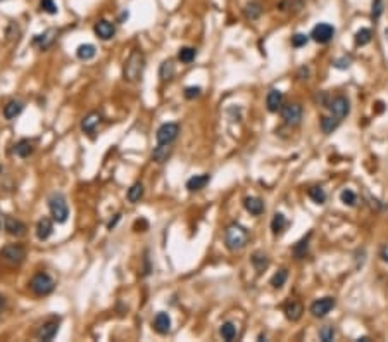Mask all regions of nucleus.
Segmentation results:
<instances>
[{
	"label": "nucleus",
	"instance_id": "1",
	"mask_svg": "<svg viewBox=\"0 0 388 342\" xmlns=\"http://www.w3.org/2000/svg\"><path fill=\"white\" fill-rule=\"evenodd\" d=\"M143 71H145V56H143L142 50L135 49L132 50V54L128 56V59L124 61L123 66V76L128 82H140Z\"/></svg>",
	"mask_w": 388,
	"mask_h": 342
},
{
	"label": "nucleus",
	"instance_id": "2",
	"mask_svg": "<svg viewBox=\"0 0 388 342\" xmlns=\"http://www.w3.org/2000/svg\"><path fill=\"white\" fill-rule=\"evenodd\" d=\"M248 239H250V235H248L247 228H243L242 225H238V223H231V225L226 228L225 244L230 251L233 252L242 251L243 247H247Z\"/></svg>",
	"mask_w": 388,
	"mask_h": 342
},
{
	"label": "nucleus",
	"instance_id": "3",
	"mask_svg": "<svg viewBox=\"0 0 388 342\" xmlns=\"http://www.w3.org/2000/svg\"><path fill=\"white\" fill-rule=\"evenodd\" d=\"M49 209L52 214L54 221L57 223H66L67 216H69V209H67L66 197L62 194H52L49 199Z\"/></svg>",
	"mask_w": 388,
	"mask_h": 342
},
{
	"label": "nucleus",
	"instance_id": "4",
	"mask_svg": "<svg viewBox=\"0 0 388 342\" xmlns=\"http://www.w3.org/2000/svg\"><path fill=\"white\" fill-rule=\"evenodd\" d=\"M26 257V249L21 244H9L0 251V259L9 266H19Z\"/></svg>",
	"mask_w": 388,
	"mask_h": 342
},
{
	"label": "nucleus",
	"instance_id": "5",
	"mask_svg": "<svg viewBox=\"0 0 388 342\" xmlns=\"http://www.w3.org/2000/svg\"><path fill=\"white\" fill-rule=\"evenodd\" d=\"M29 289L36 295H49L56 289V282H54V278L49 273H36L31 278V282H29Z\"/></svg>",
	"mask_w": 388,
	"mask_h": 342
},
{
	"label": "nucleus",
	"instance_id": "6",
	"mask_svg": "<svg viewBox=\"0 0 388 342\" xmlns=\"http://www.w3.org/2000/svg\"><path fill=\"white\" fill-rule=\"evenodd\" d=\"M280 112H281L283 121L288 126H298L300 125V121H302V105L300 104H297V102L285 104V105H281Z\"/></svg>",
	"mask_w": 388,
	"mask_h": 342
},
{
	"label": "nucleus",
	"instance_id": "7",
	"mask_svg": "<svg viewBox=\"0 0 388 342\" xmlns=\"http://www.w3.org/2000/svg\"><path fill=\"white\" fill-rule=\"evenodd\" d=\"M326 107L330 109L331 116H335L336 120H340V121L351 114V102H349V99L343 95H338V97H335V99H331Z\"/></svg>",
	"mask_w": 388,
	"mask_h": 342
},
{
	"label": "nucleus",
	"instance_id": "8",
	"mask_svg": "<svg viewBox=\"0 0 388 342\" xmlns=\"http://www.w3.org/2000/svg\"><path fill=\"white\" fill-rule=\"evenodd\" d=\"M309 36L313 38L314 42H318V44H323V45L330 44L333 40V36H335V28L328 23H319L313 28V31H311Z\"/></svg>",
	"mask_w": 388,
	"mask_h": 342
},
{
	"label": "nucleus",
	"instance_id": "9",
	"mask_svg": "<svg viewBox=\"0 0 388 342\" xmlns=\"http://www.w3.org/2000/svg\"><path fill=\"white\" fill-rule=\"evenodd\" d=\"M178 133H180V126L176 123H164L159 126L155 138H157V143H173L178 138Z\"/></svg>",
	"mask_w": 388,
	"mask_h": 342
},
{
	"label": "nucleus",
	"instance_id": "10",
	"mask_svg": "<svg viewBox=\"0 0 388 342\" xmlns=\"http://www.w3.org/2000/svg\"><path fill=\"white\" fill-rule=\"evenodd\" d=\"M335 297H323V299H318V301H314L313 304H311V315L314 316V318H324L330 311L335 308Z\"/></svg>",
	"mask_w": 388,
	"mask_h": 342
},
{
	"label": "nucleus",
	"instance_id": "11",
	"mask_svg": "<svg viewBox=\"0 0 388 342\" xmlns=\"http://www.w3.org/2000/svg\"><path fill=\"white\" fill-rule=\"evenodd\" d=\"M4 228H6V232L9 235H12V237H21V235L26 234V225H24L21 219H16L12 216H6V219H4Z\"/></svg>",
	"mask_w": 388,
	"mask_h": 342
},
{
	"label": "nucleus",
	"instance_id": "12",
	"mask_svg": "<svg viewBox=\"0 0 388 342\" xmlns=\"http://www.w3.org/2000/svg\"><path fill=\"white\" fill-rule=\"evenodd\" d=\"M94 29H95V35L99 36L100 40H111V38L116 35V26L105 19L97 21Z\"/></svg>",
	"mask_w": 388,
	"mask_h": 342
},
{
	"label": "nucleus",
	"instance_id": "13",
	"mask_svg": "<svg viewBox=\"0 0 388 342\" xmlns=\"http://www.w3.org/2000/svg\"><path fill=\"white\" fill-rule=\"evenodd\" d=\"M283 105V92L281 90H273L268 92V97H266V107H268L269 112H278Z\"/></svg>",
	"mask_w": 388,
	"mask_h": 342
},
{
	"label": "nucleus",
	"instance_id": "14",
	"mask_svg": "<svg viewBox=\"0 0 388 342\" xmlns=\"http://www.w3.org/2000/svg\"><path fill=\"white\" fill-rule=\"evenodd\" d=\"M57 332H59V323L54 322V320H50V322L44 323L40 328H38L36 337L40 340H52L54 337L57 335Z\"/></svg>",
	"mask_w": 388,
	"mask_h": 342
},
{
	"label": "nucleus",
	"instance_id": "15",
	"mask_svg": "<svg viewBox=\"0 0 388 342\" xmlns=\"http://www.w3.org/2000/svg\"><path fill=\"white\" fill-rule=\"evenodd\" d=\"M304 313V308L302 304L297 301V299H292V301L286 302L285 306V316L290 320V322H298L300 320V316Z\"/></svg>",
	"mask_w": 388,
	"mask_h": 342
},
{
	"label": "nucleus",
	"instance_id": "16",
	"mask_svg": "<svg viewBox=\"0 0 388 342\" xmlns=\"http://www.w3.org/2000/svg\"><path fill=\"white\" fill-rule=\"evenodd\" d=\"M154 330L157 333H161V335H166L167 332L171 330V318L167 313H157L154 318Z\"/></svg>",
	"mask_w": 388,
	"mask_h": 342
},
{
	"label": "nucleus",
	"instance_id": "17",
	"mask_svg": "<svg viewBox=\"0 0 388 342\" xmlns=\"http://www.w3.org/2000/svg\"><path fill=\"white\" fill-rule=\"evenodd\" d=\"M54 234V223L50 218H41L36 223V237L38 240H47Z\"/></svg>",
	"mask_w": 388,
	"mask_h": 342
},
{
	"label": "nucleus",
	"instance_id": "18",
	"mask_svg": "<svg viewBox=\"0 0 388 342\" xmlns=\"http://www.w3.org/2000/svg\"><path fill=\"white\" fill-rule=\"evenodd\" d=\"M23 109H24V104L21 102V100H9L6 105H4V118L6 120H16V118L19 116L21 112H23Z\"/></svg>",
	"mask_w": 388,
	"mask_h": 342
},
{
	"label": "nucleus",
	"instance_id": "19",
	"mask_svg": "<svg viewBox=\"0 0 388 342\" xmlns=\"http://www.w3.org/2000/svg\"><path fill=\"white\" fill-rule=\"evenodd\" d=\"M173 152V147L171 143H157V147L152 152V161L155 163H166L169 159Z\"/></svg>",
	"mask_w": 388,
	"mask_h": 342
},
{
	"label": "nucleus",
	"instance_id": "20",
	"mask_svg": "<svg viewBox=\"0 0 388 342\" xmlns=\"http://www.w3.org/2000/svg\"><path fill=\"white\" fill-rule=\"evenodd\" d=\"M209 181H210L209 173H204V175H195L187 181V188L190 190V192H199V190L205 188V185H207Z\"/></svg>",
	"mask_w": 388,
	"mask_h": 342
},
{
	"label": "nucleus",
	"instance_id": "21",
	"mask_svg": "<svg viewBox=\"0 0 388 342\" xmlns=\"http://www.w3.org/2000/svg\"><path fill=\"white\" fill-rule=\"evenodd\" d=\"M100 120H102V116H100L99 112H90V114H87L85 118H83V121H81V130L85 133H94L95 132V128L99 126V123H100Z\"/></svg>",
	"mask_w": 388,
	"mask_h": 342
},
{
	"label": "nucleus",
	"instance_id": "22",
	"mask_svg": "<svg viewBox=\"0 0 388 342\" xmlns=\"http://www.w3.org/2000/svg\"><path fill=\"white\" fill-rule=\"evenodd\" d=\"M243 206H245V209L250 214H254V216H259V214L264 213V202L263 199H259V197H247V199L243 201Z\"/></svg>",
	"mask_w": 388,
	"mask_h": 342
},
{
	"label": "nucleus",
	"instance_id": "23",
	"mask_svg": "<svg viewBox=\"0 0 388 342\" xmlns=\"http://www.w3.org/2000/svg\"><path fill=\"white\" fill-rule=\"evenodd\" d=\"M288 228V219L285 218L283 213H276L271 219V230L273 235H281L285 234V230Z\"/></svg>",
	"mask_w": 388,
	"mask_h": 342
},
{
	"label": "nucleus",
	"instance_id": "24",
	"mask_svg": "<svg viewBox=\"0 0 388 342\" xmlns=\"http://www.w3.org/2000/svg\"><path fill=\"white\" fill-rule=\"evenodd\" d=\"M54 35H57L56 29H47L44 35H36L35 40H33V44L40 45V49L45 50V49H49L50 45L54 44V40H56V36H54Z\"/></svg>",
	"mask_w": 388,
	"mask_h": 342
},
{
	"label": "nucleus",
	"instance_id": "25",
	"mask_svg": "<svg viewBox=\"0 0 388 342\" xmlns=\"http://www.w3.org/2000/svg\"><path fill=\"white\" fill-rule=\"evenodd\" d=\"M143 192H145L143 185L140 183V181H137V183H133L132 187L128 188V194H126V197H128V201L132 202V204H137V202H140V199L143 197Z\"/></svg>",
	"mask_w": 388,
	"mask_h": 342
},
{
	"label": "nucleus",
	"instance_id": "26",
	"mask_svg": "<svg viewBox=\"0 0 388 342\" xmlns=\"http://www.w3.org/2000/svg\"><path fill=\"white\" fill-rule=\"evenodd\" d=\"M31 152H33V143L29 142L28 138H21L14 145V154L19 156V158H28Z\"/></svg>",
	"mask_w": 388,
	"mask_h": 342
},
{
	"label": "nucleus",
	"instance_id": "27",
	"mask_svg": "<svg viewBox=\"0 0 388 342\" xmlns=\"http://www.w3.org/2000/svg\"><path fill=\"white\" fill-rule=\"evenodd\" d=\"M338 125H340V120H336L335 116H323L321 118V130L324 135H331L336 128H338Z\"/></svg>",
	"mask_w": 388,
	"mask_h": 342
},
{
	"label": "nucleus",
	"instance_id": "28",
	"mask_svg": "<svg viewBox=\"0 0 388 342\" xmlns=\"http://www.w3.org/2000/svg\"><path fill=\"white\" fill-rule=\"evenodd\" d=\"M252 264H254V268L257 270L259 273H263L264 270H268L269 266V257L264 254V252H254L252 254Z\"/></svg>",
	"mask_w": 388,
	"mask_h": 342
},
{
	"label": "nucleus",
	"instance_id": "29",
	"mask_svg": "<svg viewBox=\"0 0 388 342\" xmlns=\"http://www.w3.org/2000/svg\"><path fill=\"white\" fill-rule=\"evenodd\" d=\"M95 54H97V50L92 44L79 45L78 50H76V56H78V59H81V61H90V59L95 57Z\"/></svg>",
	"mask_w": 388,
	"mask_h": 342
},
{
	"label": "nucleus",
	"instance_id": "30",
	"mask_svg": "<svg viewBox=\"0 0 388 342\" xmlns=\"http://www.w3.org/2000/svg\"><path fill=\"white\" fill-rule=\"evenodd\" d=\"M371 38H373L371 29L369 28H361L359 31L356 33V36H354V42H356L357 47H364V45H368L371 42Z\"/></svg>",
	"mask_w": 388,
	"mask_h": 342
},
{
	"label": "nucleus",
	"instance_id": "31",
	"mask_svg": "<svg viewBox=\"0 0 388 342\" xmlns=\"http://www.w3.org/2000/svg\"><path fill=\"white\" fill-rule=\"evenodd\" d=\"M311 235L313 234H307V237H304L300 242H297L293 246V254H295V257L297 259H302L304 256L307 254V249H309V239H311Z\"/></svg>",
	"mask_w": 388,
	"mask_h": 342
},
{
	"label": "nucleus",
	"instance_id": "32",
	"mask_svg": "<svg viewBox=\"0 0 388 342\" xmlns=\"http://www.w3.org/2000/svg\"><path fill=\"white\" fill-rule=\"evenodd\" d=\"M261 14H263V6H261L259 2H250L245 6V16L250 21H255L261 18Z\"/></svg>",
	"mask_w": 388,
	"mask_h": 342
},
{
	"label": "nucleus",
	"instance_id": "33",
	"mask_svg": "<svg viewBox=\"0 0 388 342\" xmlns=\"http://www.w3.org/2000/svg\"><path fill=\"white\" fill-rule=\"evenodd\" d=\"M286 280H288V270L281 268L280 272H276L275 275L271 277V285H273V289H281V287L286 284Z\"/></svg>",
	"mask_w": 388,
	"mask_h": 342
},
{
	"label": "nucleus",
	"instance_id": "34",
	"mask_svg": "<svg viewBox=\"0 0 388 342\" xmlns=\"http://www.w3.org/2000/svg\"><path fill=\"white\" fill-rule=\"evenodd\" d=\"M197 57V50L193 47H181L180 52H178V59L183 64H190V62H193Z\"/></svg>",
	"mask_w": 388,
	"mask_h": 342
},
{
	"label": "nucleus",
	"instance_id": "35",
	"mask_svg": "<svg viewBox=\"0 0 388 342\" xmlns=\"http://www.w3.org/2000/svg\"><path fill=\"white\" fill-rule=\"evenodd\" d=\"M219 333H221V337L225 340H233L235 337H237V327H235L231 322H226L221 325V328H219Z\"/></svg>",
	"mask_w": 388,
	"mask_h": 342
},
{
	"label": "nucleus",
	"instance_id": "36",
	"mask_svg": "<svg viewBox=\"0 0 388 342\" xmlns=\"http://www.w3.org/2000/svg\"><path fill=\"white\" fill-rule=\"evenodd\" d=\"M307 194H309V197L316 202V204H324V202H326V192H324V188L319 187V185L311 187Z\"/></svg>",
	"mask_w": 388,
	"mask_h": 342
},
{
	"label": "nucleus",
	"instance_id": "37",
	"mask_svg": "<svg viewBox=\"0 0 388 342\" xmlns=\"http://www.w3.org/2000/svg\"><path fill=\"white\" fill-rule=\"evenodd\" d=\"M159 76H161V80H171L173 76H175V64H173L171 61H164L161 64V69H159Z\"/></svg>",
	"mask_w": 388,
	"mask_h": 342
},
{
	"label": "nucleus",
	"instance_id": "38",
	"mask_svg": "<svg viewBox=\"0 0 388 342\" xmlns=\"http://www.w3.org/2000/svg\"><path fill=\"white\" fill-rule=\"evenodd\" d=\"M340 201L343 202L345 206H356L357 196L352 192L351 188H345V190H341V194H340Z\"/></svg>",
	"mask_w": 388,
	"mask_h": 342
},
{
	"label": "nucleus",
	"instance_id": "39",
	"mask_svg": "<svg viewBox=\"0 0 388 342\" xmlns=\"http://www.w3.org/2000/svg\"><path fill=\"white\" fill-rule=\"evenodd\" d=\"M336 332L335 328L330 327V325H326V327H323L321 330H319V339H321L323 342H331L333 339H335Z\"/></svg>",
	"mask_w": 388,
	"mask_h": 342
},
{
	"label": "nucleus",
	"instance_id": "40",
	"mask_svg": "<svg viewBox=\"0 0 388 342\" xmlns=\"http://www.w3.org/2000/svg\"><path fill=\"white\" fill-rule=\"evenodd\" d=\"M40 9L44 11V12H47V14H50V16H56L57 12H59V9H57V6H56V2H54V0H41V2H40Z\"/></svg>",
	"mask_w": 388,
	"mask_h": 342
},
{
	"label": "nucleus",
	"instance_id": "41",
	"mask_svg": "<svg viewBox=\"0 0 388 342\" xmlns=\"http://www.w3.org/2000/svg\"><path fill=\"white\" fill-rule=\"evenodd\" d=\"M307 42H309V35H304V33H295V35L292 36V47H295V49L306 47Z\"/></svg>",
	"mask_w": 388,
	"mask_h": 342
},
{
	"label": "nucleus",
	"instance_id": "42",
	"mask_svg": "<svg viewBox=\"0 0 388 342\" xmlns=\"http://www.w3.org/2000/svg\"><path fill=\"white\" fill-rule=\"evenodd\" d=\"M381 14H383V0H373V11H371V18H373L374 21H378Z\"/></svg>",
	"mask_w": 388,
	"mask_h": 342
},
{
	"label": "nucleus",
	"instance_id": "43",
	"mask_svg": "<svg viewBox=\"0 0 388 342\" xmlns=\"http://www.w3.org/2000/svg\"><path fill=\"white\" fill-rule=\"evenodd\" d=\"M202 94V88L200 87H187L185 88V97H187L188 100H193L197 99Z\"/></svg>",
	"mask_w": 388,
	"mask_h": 342
},
{
	"label": "nucleus",
	"instance_id": "44",
	"mask_svg": "<svg viewBox=\"0 0 388 342\" xmlns=\"http://www.w3.org/2000/svg\"><path fill=\"white\" fill-rule=\"evenodd\" d=\"M333 66H335L336 69H347V67L351 66V57H341V59H336V61L333 62Z\"/></svg>",
	"mask_w": 388,
	"mask_h": 342
},
{
	"label": "nucleus",
	"instance_id": "45",
	"mask_svg": "<svg viewBox=\"0 0 388 342\" xmlns=\"http://www.w3.org/2000/svg\"><path fill=\"white\" fill-rule=\"evenodd\" d=\"M140 226L143 228V232H145V230H147V228H149V223H147V221H145V219H138V221H137V223H135V230H137V232H138V228H140Z\"/></svg>",
	"mask_w": 388,
	"mask_h": 342
},
{
	"label": "nucleus",
	"instance_id": "46",
	"mask_svg": "<svg viewBox=\"0 0 388 342\" xmlns=\"http://www.w3.org/2000/svg\"><path fill=\"white\" fill-rule=\"evenodd\" d=\"M6 308H7V299L4 297V295H0V315L6 311Z\"/></svg>",
	"mask_w": 388,
	"mask_h": 342
},
{
	"label": "nucleus",
	"instance_id": "47",
	"mask_svg": "<svg viewBox=\"0 0 388 342\" xmlns=\"http://www.w3.org/2000/svg\"><path fill=\"white\" fill-rule=\"evenodd\" d=\"M119 219H121V214H116V218H114V219H111V221H109V225H107V228H109V230H112V228L116 226V223L119 221Z\"/></svg>",
	"mask_w": 388,
	"mask_h": 342
},
{
	"label": "nucleus",
	"instance_id": "48",
	"mask_svg": "<svg viewBox=\"0 0 388 342\" xmlns=\"http://www.w3.org/2000/svg\"><path fill=\"white\" fill-rule=\"evenodd\" d=\"M0 230H2V225H0Z\"/></svg>",
	"mask_w": 388,
	"mask_h": 342
}]
</instances>
